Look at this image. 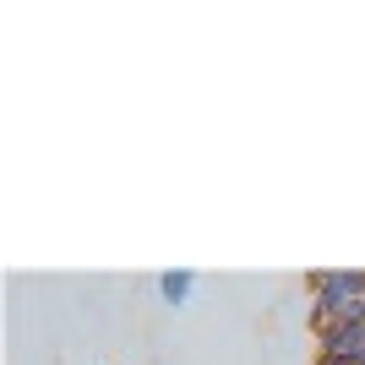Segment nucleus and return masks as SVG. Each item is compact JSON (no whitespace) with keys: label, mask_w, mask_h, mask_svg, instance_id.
<instances>
[{"label":"nucleus","mask_w":365,"mask_h":365,"mask_svg":"<svg viewBox=\"0 0 365 365\" xmlns=\"http://www.w3.org/2000/svg\"><path fill=\"white\" fill-rule=\"evenodd\" d=\"M311 327H333L349 317V305L365 300V273H311Z\"/></svg>","instance_id":"1"},{"label":"nucleus","mask_w":365,"mask_h":365,"mask_svg":"<svg viewBox=\"0 0 365 365\" xmlns=\"http://www.w3.org/2000/svg\"><path fill=\"white\" fill-rule=\"evenodd\" d=\"M158 289H164L169 305H185V294H191V273H185V267H175V273L158 278Z\"/></svg>","instance_id":"2"}]
</instances>
